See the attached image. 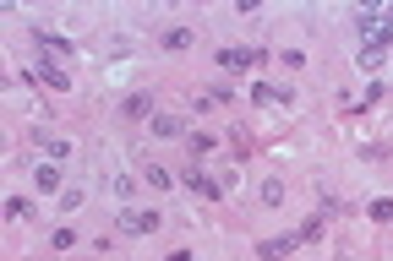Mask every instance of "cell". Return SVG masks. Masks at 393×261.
<instances>
[{"mask_svg": "<svg viewBox=\"0 0 393 261\" xmlns=\"http://www.w3.org/2000/svg\"><path fill=\"white\" fill-rule=\"evenodd\" d=\"M295 245H301L295 234H273V240H262V245H257V261H284V256L295 250Z\"/></svg>", "mask_w": 393, "mask_h": 261, "instance_id": "cell-4", "label": "cell"}, {"mask_svg": "<svg viewBox=\"0 0 393 261\" xmlns=\"http://www.w3.org/2000/svg\"><path fill=\"white\" fill-rule=\"evenodd\" d=\"M213 103H229V87H207L202 98H197V109H213Z\"/></svg>", "mask_w": 393, "mask_h": 261, "instance_id": "cell-15", "label": "cell"}, {"mask_svg": "<svg viewBox=\"0 0 393 261\" xmlns=\"http://www.w3.org/2000/svg\"><path fill=\"white\" fill-rule=\"evenodd\" d=\"M251 98H257V103H290L295 93H290V87H268V82H257V87H251Z\"/></svg>", "mask_w": 393, "mask_h": 261, "instance_id": "cell-8", "label": "cell"}, {"mask_svg": "<svg viewBox=\"0 0 393 261\" xmlns=\"http://www.w3.org/2000/svg\"><path fill=\"white\" fill-rule=\"evenodd\" d=\"M191 39H197L191 27H164V33H159V44H164V49H191Z\"/></svg>", "mask_w": 393, "mask_h": 261, "instance_id": "cell-9", "label": "cell"}, {"mask_svg": "<svg viewBox=\"0 0 393 261\" xmlns=\"http://www.w3.org/2000/svg\"><path fill=\"white\" fill-rule=\"evenodd\" d=\"M6 218H28V201H22V196H6Z\"/></svg>", "mask_w": 393, "mask_h": 261, "instance_id": "cell-21", "label": "cell"}, {"mask_svg": "<svg viewBox=\"0 0 393 261\" xmlns=\"http://www.w3.org/2000/svg\"><path fill=\"white\" fill-rule=\"evenodd\" d=\"M372 218H377V223H393V201H388V196L372 201Z\"/></svg>", "mask_w": 393, "mask_h": 261, "instance_id": "cell-19", "label": "cell"}, {"mask_svg": "<svg viewBox=\"0 0 393 261\" xmlns=\"http://www.w3.org/2000/svg\"><path fill=\"white\" fill-rule=\"evenodd\" d=\"M49 245H55V250H71V245H77V229H66V223H61V229L49 234Z\"/></svg>", "mask_w": 393, "mask_h": 261, "instance_id": "cell-13", "label": "cell"}, {"mask_svg": "<svg viewBox=\"0 0 393 261\" xmlns=\"http://www.w3.org/2000/svg\"><path fill=\"white\" fill-rule=\"evenodd\" d=\"M213 147H219V136H213V131H197V136H191V153H213Z\"/></svg>", "mask_w": 393, "mask_h": 261, "instance_id": "cell-16", "label": "cell"}, {"mask_svg": "<svg viewBox=\"0 0 393 261\" xmlns=\"http://www.w3.org/2000/svg\"><path fill=\"white\" fill-rule=\"evenodd\" d=\"M262 201H268V207H279V201H284V185H279V180H262Z\"/></svg>", "mask_w": 393, "mask_h": 261, "instance_id": "cell-18", "label": "cell"}, {"mask_svg": "<svg viewBox=\"0 0 393 261\" xmlns=\"http://www.w3.org/2000/svg\"><path fill=\"white\" fill-rule=\"evenodd\" d=\"M181 180H186L191 191H202V196H213V201L224 196V185L213 180V174H202V169H197V163H191V169H181Z\"/></svg>", "mask_w": 393, "mask_h": 261, "instance_id": "cell-5", "label": "cell"}, {"mask_svg": "<svg viewBox=\"0 0 393 261\" xmlns=\"http://www.w3.org/2000/svg\"><path fill=\"white\" fill-rule=\"evenodd\" d=\"M159 223H164V212H131V207H126L121 218H115V229H121V234H153Z\"/></svg>", "mask_w": 393, "mask_h": 261, "instance_id": "cell-1", "label": "cell"}, {"mask_svg": "<svg viewBox=\"0 0 393 261\" xmlns=\"http://www.w3.org/2000/svg\"><path fill=\"white\" fill-rule=\"evenodd\" d=\"M33 44H39V55H55V61H66L77 44L71 39H61V33H44V27H33Z\"/></svg>", "mask_w": 393, "mask_h": 261, "instance_id": "cell-3", "label": "cell"}, {"mask_svg": "<svg viewBox=\"0 0 393 261\" xmlns=\"http://www.w3.org/2000/svg\"><path fill=\"white\" fill-rule=\"evenodd\" d=\"M257 61H268V49H257V44H251V49H219V65H224V71H246V65H257Z\"/></svg>", "mask_w": 393, "mask_h": 261, "instance_id": "cell-2", "label": "cell"}, {"mask_svg": "<svg viewBox=\"0 0 393 261\" xmlns=\"http://www.w3.org/2000/svg\"><path fill=\"white\" fill-rule=\"evenodd\" d=\"M39 77L49 82V87H71V77H66L61 65H55V55H39Z\"/></svg>", "mask_w": 393, "mask_h": 261, "instance_id": "cell-7", "label": "cell"}, {"mask_svg": "<svg viewBox=\"0 0 393 261\" xmlns=\"http://www.w3.org/2000/svg\"><path fill=\"white\" fill-rule=\"evenodd\" d=\"M147 185H153V191H169V185H175V169H164V163H147Z\"/></svg>", "mask_w": 393, "mask_h": 261, "instance_id": "cell-12", "label": "cell"}, {"mask_svg": "<svg viewBox=\"0 0 393 261\" xmlns=\"http://www.w3.org/2000/svg\"><path fill=\"white\" fill-rule=\"evenodd\" d=\"M39 147L49 153V163H55V158H66V141H61V136H44V131H39Z\"/></svg>", "mask_w": 393, "mask_h": 261, "instance_id": "cell-14", "label": "cell"}, {"mask_svg": "<svg viewBox=\"0 0 393 261\" xmlns=\"http://www.w3.org/2000/svg\"><path fill=\"white\" fill-rule=\"evenodd\" d=\"M83 191H77V185H71V191H61V212H77V207H83Z\"/></svg>", "mask_w": 393, "mask_h": 261, "instance_id": "cell-17", "label": "cell"}, {"mask_svg": "<svg viewBox=\"0 0 393 261\" xmlns=\"http://www.w3.org/2000/svg\"><path fill=\"white\" fill-rule=\"evenodd\" d=\"M33 185H39V191H61V169H55V163H39V169H33Z\"/></svg>", "mask_w": 393, "mask_h": 261, "instance_id": "cell-10", "label": "cell"}, {"mask_svg": "<svg viewBox=\"0 0 393 261\" xmlns=\"http://www.w3.org/2000/svg\"><path fill=\"white\" fill-rule=\"evenodd\" d=\"M181 131H186V125L175 120V115H153V136H164V141H175V136H181Z\"/></svg>", "mask_w": 393, "mask_h": 261, "instance_id": "cell-11", "label": "cell"}, {"mask_svg": "<svg viewBox=\"0 0 393 261\" xmlns=\"http://www.w3.org/2000/svg\"><path fill=\"white\" fill-rule=\"evenodd\" d=\"M317 234H322V223H317V218H306L301 229H295V240H301V245H306V240H317Z\"/></svg>", "mask_w": 393, "mask_h": 261, "instance_id": "cell-20", "label": "cell"}, {"mask_svg": "<svg viewBox=\"0 0 393 261\" xmlns=\"http://www.w3.org/2000/svg\"><path fill=\"white\" fill-rule=\"evenodd\" d=\"M121 115L126 120H153V98H147V93H131V98L121 103Z\"/></svg>", "mask_w": 393, "mask_h": 261, "instance_id": "cell-6", "label": "cell"}]
</instances>
